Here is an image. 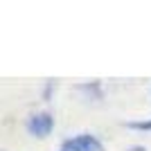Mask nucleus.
Masks as SVG:
<instances>
[{
  "label": "nucleus",
  "mask_w": 151,
  "mask_h": 151,
  "mask_svg": "<svg viewBox=\"0 0 151 151\" xmlns=\"http://www.w3.org/2000/svg\"><path fill=\"white\" fill-rule=\"evenodd\" d=\"M52 129H54V117L50 113H34L27 120V131L32 135H36V138H45V135H50Z\"/></svg>",
  "instance_id": "obj_1"
},
{
  "label": "nucleus",
  "mask_w": 151,
  "mask_h": 151,
  "mask_svg": "<svg viewBox=\"0 0 151 151\" xmlns=\"http://www.w3.org/2000/svg\"><path fill=\"white\" fill-rule=\"evenodd\" d=\"M63 149L65 151H104V147H101V142L95 135L81 133V135H75V138L65 140Z\"/></svg>",
  "instance_id": "obj_2"
},
{
  "label": "nucleus",
  "mask_w": 151,
  "mask_h": 151,
  "mask_svg": "<svg viewBox=\"0 0 151 151\" xmlns=\"http://www.w3.org/2000/svg\"><path fill=\"white\" fill-rule=\"evenodd\" d=\"M129 126L140 129V131H149V129H151V120H149V122H133V124H129Z\"/></svg>",
  "instance_id": "obj_3"
},
{
  "label": "nucleus",
  "mask_w": 151,
  "mask_h": 151,
  "mask_svg": "<svg viewBox=\"0 0 151 151\" xmlns=\"http://www.w3.org/2000/svg\"><path fill=\"white\" fill-rule=\"evenodd\" d=\"M129 151H147V149H145V147H140V145H138V147H131Z\"/></svg>",
  "instance_id": "obj_4"
}]
</instances>
